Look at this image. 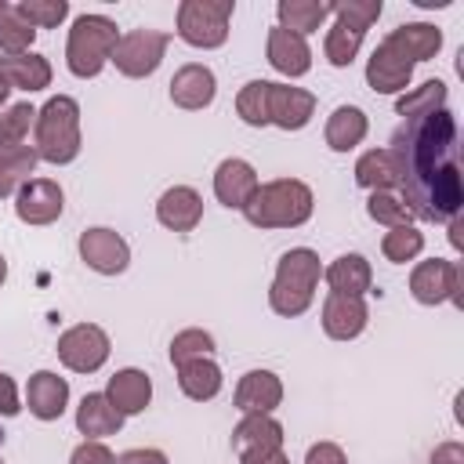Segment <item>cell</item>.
<instances>
[{
  "label": "cell",
  "instance_id": "obj_46",
  "mask_svg": "<svg viewBox=\"0 0 464 464\" xmlns=\"http://www.w3.org/2000/svg\"><path fill=\"white\" fill-rule=\"evenodd\" d=\"M431 464H464V450H460V442H442V446L431 453Z\"/></svg>",
  "mask_w": 464,
  "mask_h": 464
},
{
  "label": "cell",
  "instance_id": "obj_42",
  "mask_svg": "<svg viewBox=\"0 0 464 464\" xmlns=\"http://www.w3.org/2000/svg\"><path fill=\"white\" fill-rule=\"evenodd\" d=\"M304 464H348V457H344V450L337 442H315L308 450Z\"/></svg>",
  "mask_w": 464,
  "mask_h": 464
},
{
  "label": "cell",
  "instance_id": "obj_3",
  "mask_svg": "<svg viewBox=\"0 0 464 464\" xmlns=\"http://www.w3.org/2000/svg\"><path fill=\"white\" fill-rule=\"evenodd\" d=\"M33 149L40 160L47 163H72L80 156V105L69 94H54L44 102V109H36V123H33Z\"/></svg>",
  "mask_w": 464,
  "mask_h": 464
},
{
  "label": "cell",
  "instance_id": "obj_10",
  "mask_svg": "<svg viewBox=\"0 0 464 464\" xmlns=\"http://www.w3.org/2000/svg\"><path fill=\"white\" fill-rule=\"evenodd\" d=\"M410 294L420 304H442V301L460 304V268L453 261H442V257L420 261L410 276Z\"/></svg>",
  "mask_w": 464,
  "mask_h": 464
},
{
  "label": "cell",
  "instance_id": "obj_4",
  "mask_svg": "<svg viewBox=\"0 0 464 464\" xmlns=\"http://www.w3.org/2000/svg\"><path fill=\"white\" fill-rule=\"evenodd\" d=\"M319 276H323V265H319V254L308 250V246H294L279 257V268H276V279H272V290H268V304L276 315H301L312 297H315V286H319Z\"/></svg>",
  "mask_w": 464,
  "mask_h": 464
},
{
  "label": "cell",
  "instance_id": "obj_27",
  "mask_svg": "<svg viewBox=\"0 0 464 464\" xmlns=\"http://www.w3.org/2000/svg\"><path fill=\"white\" fill-rule=\"evenodd\" d=\"M323 276L330 283V294H352V297H362L373 283V268L362 254H341Z\"/></svg>",
  "mask_w": 464,
  "mask_h": 464
},
{
  "label": "cell",
  "instance_id": "obj_21",
  "mask_svg": "<svg viewBox=\"0 0 464 464\" xmlns=\"http://www.w3.org/2000/svg\"><path fill=\"white\" fill-rule=\"evenodd\" d=\"M268 62L283 76H304L312 69V51H308L304 36H297L283 25H272L268 29Z\"/></svg>",
  "mask_w": 464,
  "mask_h": 464
},
{
  "label": "cell",
  "instance_id": "obj_2",
  "mask_svg": "<svg viewBox=\"0 0 464 464\" xmlns=\"http://www.w3.org/2000/svg\"><path fill=\"white\" fill-rule=\"evenodd\" d=\"M312 188L297 178H276L257 185L250 203L243 207L254 228H297L312 218Z\"/></svg>",
  "mask_w": 464,
  "mask_h": 464
},
{
  "label": "cell",
  "instance_id": "obj_33",
  "mask_svg": "<svg viewBox=\"0 0 464 464\" xmlns=\"http://www.w3.org/2000/svg\"><path fill=\"white\" fill-rule=\"evenodd\" d=\"M36 29L14 11V4H0V51L4 54H25Z\"/></svg>",
  "mask_w": 464,
  "mask_h": 464
},
{
  "label": "cell",
  "instance_id": "obj_6",
  "mask_svg": "<svg viewBox=\"0 0 464 464\" xmlns=\"http://www.w3.org/2000/svg\"><path fill=\"white\" fill-rule=\"evenodd\" d=\"M334 14H337V22L326 29L323 51H326L330 65L344 69L359 54L366 29L381 18V0H337L334 4Z\"/></svg>",
  "mask_w": 464,
  "mask_h": 464
},
{
  "label": "cell",
  "instance_id": "obj_48",
  "mask_svg": "<svg viewBox=\"0 0 464 464\" xmlns=\"http://www.w3.org/2000/svg\"><path fill=\"white\" fill-rule=\"evenodd\" d=\"M7 91H11V83H7V80H4V76H0V105H4V102H7Z\"/></svg>",
  "mask_w": 464,
  "mask_h": 464
},
{
  "label": "cell",
  "instance_id": "obj_37",
  "mask_svg": "<svg viewBox=\"0 0 464 464\" xmlns=\"http://www.w3.org/2000/svg\"><path fill=\"white\" fill-rule=\"evenodd\" d=\"M381 250H384V257H388V261H395V265H406V261H413V257L424 250V236H420L413 225H399V228L384 232V239H381Z\"/></svg>",
  "mask_w": 464,
  "mask_h": 464
},
{
  "label": "cell",
  "instance_id": "obj_19",
  "mask_svg": "<svg viewBox=\"0 0 464 464\" xmlns=\"http://www.w3.org/2000/svg\"><path fill=\"white\" fill-rule=\"evenodd\" d=\"M25 402H29V413L36 420H58L65 413V402H69L65 377L51 373V370H36L25 384Z\"/></svg>",
  "mask_w": 464,
  "mask_h": 464
},
{
  "label": "cell",
  "instance_id": "obj_18",
  "mask_svg": "<svg viewBox=\"0 0 464 464\" xmlns=\"http://www.w3.org/2000/svg\"><path fill=\"white\" fill-rule=\"evenodd\" d=\"M232 402L243 413H272L283 402V381L272 370H250L239 377Z\"/></svg>",
  "mask_w": 464,
  "mask_h": 464
},
{
  "label": "cell",
  "instance_id": "obj_28",
  "mask_svg": "<svg viewBox=\"0 0 464 464\" xmlns=\"http://www.w3.org/2000/svg\"><path fill=\"white\" fill-rule=\"evenodd\" d=\"M276 14H279V25L304 36L312 29H319L330 14H334V4L330 0H279L276 4Z\"/></svg>",
  "mask_w": 464,
  "mask_h": 464
},
{
  "label": "cell",
  "instance_id": "obj_47",
  "mask_svg": "<svg viewBox=\"0 0 464 464\" xmlns=\"http://www.w3.org/2000/svg\"><path fill=\"white\" fill-rule=\"evenodd\" d=\"M450 243H453V246H460V218H453V221H450Z\"/></svg>",
  "mask_w": 464,
  "mask_h": 464
},
{
  "label": "cell",
  "instance_id": "obj_25",
  "mask_svg": "<svg viewBox=\"0 0 464 464\" xmlns=\"http://www.w3.org/2000/svg\"><path fill=\"white\" fill-rule=\"evenodd\" d=\"M0 76L11 87L33 94V91H44L51 83V62L44 54H33V51H25V54H4L0 58Z\"/></svg>",
  "mask_w": 464,
  "mask_h": 464
},
{
  "label": "cell",
  "instance_id": "obj_39",
  "mask_svg": "<svg viewBox=\"0 0 464 464\" xmlns=\"http://www.w3.org/2000/svg\"><path fill=\"white\" fill-rule=\"evenodd\" d=\"M14 11H18L33 29H54V25L69 14V4H65V0H22V4H14Z\"/></svg>",
  "mask_w": 464,
  "mask_h": 464
},
{
  "label": "cell",
  "instance_id": "obj_7",
  "mask_svg": "<svg viewBox=\"0 0 464 464\" xmlns=\"http://www.w3.org/2000/svg\"><path fill=\"white\" fill-rule=\"evenodd\" d=\"M232 0H181L178 36L192 47H221L228 40Z\"/></svg>",
  "mask_w": 464,
  "mask_h": 464
},
{
  "label": "cell",
  "instance_id": "obj_14",
  "mask_svg": "<svg viewBox=\"0 0 464 464\" xmlns=\"http://www.w3.org/2000/svg\"><path fill=\"white\" fill-rule=\"evenodd\" d=\"M315 112V94L301 91V87H286V83H272L268 87V123L283 127V130H301Z\"/></svg>",
  "mask_w": 464,
  "mask_h": 464
},
{
  "label": "cell",
  "instance_id": "obj_49",
  "mask_svg": "<svg viewBox=\"0 0 464 464\" xmlns=\"http://www.w3.org/2000/svg\"><path fill=\"white\" fill-rule=\"evenodd\" d=\"M7 279V261H4V254H0V283Z\"/></svg>",
  "mask_w": 464,
  "mask_h": 464
},
{
  "label": "cell",
  "instance_id": "obj_22",
  "mask_svg": "<svg viewBox=\"0 0 464 464\" xmlns=\"http://www.w3.org/2000/svg\"><path fill=\"white\" fill-rule=\"evenodd\" d=\"M76 428L80 435L87 439H105V435H116L123 428V413L109 402L105 392H91L83 395V402L76 406Z\"/></svg>",
  "mask_w": 464,
  "mask_h": 464
},
{
  "label": "cell",
  "instance_id": "obj_24",
  "mask_svg": "<svg viewBox=\"0 0 464 464\" xmlns=\"http://www.w3.org/2000/svg\"><path fill=\"white\" fill-rule=\"evenodd\" d=\"M105 395H109V402H112L123 417H130V413H141V410L149 406V399H152V381H149L141 370H116V373L109 377Z\"/></svg>",
  "mask_w": 464,
  "mask_h": 464
},
{
  "label": "cell",
  "instance_id": "obj_38",
  "mask_svg": "<svg viewBox=\"0 0 464 464\" xmlns=\"http://www.w3.org/2000/svg\"><path fill=\"white\" fill-rule=\"evenodd\" d=\"M214 355V337L207 334V330H181V334H174V341H170V362L174 366H185V362H192V359H210Z\"/></svg>",
  "mask_w": 464,
  "mask_h": 464
},
{
  "label": "cell",
  "instance_id": "obj_36",
  "mask_svg": "<svg viewBox=\"0 0 464 464\" xmlns=\"http://www.w3.org/2000/svg\"><path fill=\"white\" fill-rule=\"evenodd\" d=\"M268 80H250L239 94H236V112L243 123L250 127H265L268 123Z\"/></svg>",
  "mask_w": 464,
  "mask_h": 464
},
{
  "label": "cell",
  "instance_id": "obj_26",
  "mask_svg": "<svg viewBox=\"0 0 464 464\" xmlns=\"http://www.w3.org/2000/svg\"><path fill=\"white\" fill-rule=\"evenodd\" d=\"M283 450V424L268 413H243V420L232 431V450Z\"/></svg>",
  "mask_w": 464,
  "mask_h": 464
},
{
  "label": "cell",
  "instance_id": "obj_23",
  "mask_svg": "<svg viewBox=\"0 0 464 464\" xmlns=\"http://www.w3.org/2000/svg\"><path fill=\"white\" fill-rule=\"evenodd\" d=\"M384 44H392L410 62H428L442 47V33L435 25H428V22H406V25H395L384 36Z\"/></svg>",
  "mask_w": 464,
  "mask_h": 464
},
{
  "label": "cell",
  "instance_id": "obj_44",
  "mask_svg": "<svg viewBox=\"0 0 464 464\" xmlns=\"http://www.w3.org/2000/svg\"><path fill=\"white\" fill-rule=\"evenodd\" d=\"M239 464H290L283 450H243L239 453Z\"/></svg>",
  "mask_w": 464,
  "mask_h": 464
},
{
  "label": "cell",
  "instance_id": "obj_16",
  "mask_svg": "<svg viewBox=\"0 0 464 464\" xmlns=\"http://www.w3.org/2000/svg\"><path fill=\"white\" fill-rule=\"evenodd\" d=\"M214 94H218V80H214V72H210L207 65H199V62H188V65H181V69L170 76V102L181 105V109H188V112L207 109V105L214 102Z\"/></svg>",
  "mask_w": 464,
  "mask_h": 464
},
{
  "label": "cell",
  "instance_id": "obj_40",
  "mask_svg": "<svg viewBox=\"0 0 464 464\" xmlns=\"http://www.w3.org/2000/svg\"><path fill=\"white\" fill-rule=\"evenodd\" d=\"M366 214L377 221V225H388V228H399V225H410V210L399 196L392 192H370L366 199Z\"/></svg>",
  "mask_w": 464,
  "mask_h": 464
},
{
  "label": "cell",
  "instance_id": "obj_41",
  "mask_svg": "<svg viewBox=\"0 0 464 464\" xmlns=\"http://www.w3.org/2000/svg\"><path fill=\"white\" fill-rule=\"evenodd\" d=\"M69 464H116V453H112L105 442H98V439H87L83 446H76V450H72Z\"/></svg>",
  "mask_w": 464,
  "mask_h": 464
},
{
  "label": "cell",
  "instance_id": "obj_50",
  "mask_svg": "<svg viewBox=\"0 0 464 464\" xmlns=\"http://www.w3.org/2000/svg\"><path fill=\"white\" fill-rule=\"evenodd\" d=\"M0 4H4V0H0Z\"/></svg>",
  "mask_w": 464,
  "mask_h": 464
},
{
  "label": "cell",
  "instance_id": "obj_45",
  "mask_svg": "<svg viewBox=\"0 0 464 464\" xmlns=\"http://www.w3.org/2000/svg\"><path fill=\"white\" fill-rule=\"evenodd\" d=\"M22 406H18V392H14V381L7 373H0V413L4 417H14Z\"/></svg>",
  "mask_w": 464,
  "mask_h": 464
},
{
  "label": "cell",
  "instance_id": "obj_8",
  "mask_svg": "<svg viewBox=\"0 0 464 464\" xmlns=\"http://www.w3.org/2000/svg\"><path fill=\"white\" fill-rule=\"evenodd\" d=\"M170 36L160 33V29H130L120 36L116 51L109 62H116V69L130 80H141V76H152L163 62V51H167Z\"/></svg>",
  "mask_w": 464,
  "mask_h": 464
},
{
  "label": "cell",
  "instance_id": "obj_31",
  "mask_svg": "<svg viewBox=\"0 0 464 464\" xmlns=\"http://www.w3.org/2000/svg\"><path fill=\"white\" fill-rule=\"evenodd\" d=\"M178 384H181V392L188 399L207 402V399H214L221 392V370H218L214 359H192V362L178 366Z\"/></svg>",
  "mask_w": 464,
  "mask_h": 464
},
{
  "label": "cell",
  "instance_id": "obj_17",
  "mask_svg": "<svg viewBox=\"0 0 464 464\" xmlns=\"http://www.w3.org/2000/svg\"><path fill=\"white\" fill-rule=\"evenodd\" d=\"M257 174H254V167L246 163V160H221L218 163V170H214V196H218V203H225V207H232V210H243L246 203H250V196L257 192Z\"/></svg>",
  "mask_w": 464,
  "mask_h": 464
},
{
  "label": "cell",
  "instance_id": "obj_20",
  "mask_svg": "<svg viewBox=\"0 0 464 464\" xmlns=\"http://www.w3.org/2000/svg\"><path fill=\"white\" fill-rule=\"evenodd\" d=\"M156 218H160V225L170 228V232H192V228L199 225V218H203V199H199L196 188L174 185V188H167V192L160 196Z\"/></svg>",
  "mask_w": 464,
  "mask_h": 464
},
{
  "label": "cell",
  "instance_id": "obj_35",
  "mask_svg": "<svg viewBox=\"0 0 464 464\" xmlns=\"http://www.w3.org/2000/svg\"><path fill=\"white\" fill-rule=\"evenodd\" d=\"M33 123H36V109L29 102H18V105L4 109L0 112V152L18 149L25 141V134H29Z\"/></svg>",
  "mask_w": 464,
  "mask_h": 464
},
{
  "label": "cell",
  "instance_id": "obj_12",
  "mask_svg": "<svg viewBox=\"0 0 464 464\" xmlns=\"http://www.w3.org/2000/svg\"><path fill=\"white\" fill-rule=\"evenodd\" d=\"M62 207H65V196H62L58 181H51V178H29L18 188V199H14V214L25 225H51V221H58Z\"/></svg>",
  "mask_w": 464,
  "mask_h": 464
},
{
  "label": "cell",
  "instance_id": "obj_11",
  "mask_svg": "<svg viewBox=\"0 0 464 464\" xmlns=\"http://www.w3.org/2000/svg\"><path fill=\"white\" fill-rule=\"evenodd\" d=\"M80 257L87 261V268L102 276H120L130 265V246L112 228H87L80 236Z\"/></svg>",
  "mask_w": 464,
  "mask_h": 464
},
{
  "label": "cell",
  "instance_id": "obj_29",
  "mask_svg": "<svg viewBox=\"0 0 464 464\" xmlns=\"http://www.w3.org/2000/svg\"><path fill=\"white\" fill-rule=\"evenodd\" d=\"M366 112L362 109H355V105H337L334 112H330V120H326V145L334 149V152H348V149H355L362 138H366Z\"/></svg>",
  "mask_w": 464,
  "mask_h": 464
},
{
  "label": "cell",
  "instance_id": "obj_15",
  "mask_svg": "<svg viewBox=\"0 0 464 464\" xmlns=\"http://www.w3.org/2000/svg\"><path fill=\"white\" fill-rule=\"evenodd\" d=\"M410 72H413V62L402 58L392 44H377L370 62H366V83L377 91V94H395V91H406L410 83Z\"/></svg>",
  "mask_w": 464,
  "mask_h": 464
},
{
  "label": "cell",
  "instance_id": "obj_34",
  "mask_svg": "<svg viewBox=\"0 0 464 464\" xmlns=\"http://www.w3.org/2000/svg\"><path fill=\"white\" fill-rule=\"evenodd\" d=\"M399 116H424V112H435V109H446V83L442 80H428L413 91H406L399 102H395Z\"/></svg>",
  "mask_w": 464,
  "mask_h": 464
},
{
  "label": "cell",
  "instance_id": "obj_43",
  "mask_svg": "<svg viewBox=\"0 0 464 464\" xmlns=\"http://www.w3.org/2000/svg\"><path fill=\"white\" fill-rule=\"evenodd\" d=\"M116 464H167V453L163 450H123Z\"/></svg>",
  "mask_w": 464,
  "mask_h": 464
},
{
  "label": "cell",
  "instance_id": "obj_13",
  "mask_svg": "<svg viewBox=\"0 0 464 464\" xmlns=\"http://www.w3.org/2000/svg\"><path fill=\"white\" fill-rule=\"evenodd\" d=\"M366 319H370V308L362 297H352V294H326L323 301V330L326 337L334 341H352L366 330Z\"/></svg>",
  "mask_w": 464,
  "mask_h": 464
},
{
  "label": "cell",
  "instance_id": "obj_51",
  "mask_svg": "<svg viewBox=\"0 0 464 464\" xmlns=\"http://www.w3.org/2000/svg\"><path fill=\"white\" fill-rule=\"evenodd\" d=\"M0 464H4V460H0Z\"/></svg>",
  "mask_w": 464,
  "mask_h": 464
},
{
  "label": "cell",
  "instance_id": "obj_5",
  "mask_svg": "<svg viewBox=\"0 0 464 464\" xmlns=\"http://www.w3.org/2000/svg\"><path fill=\"white\" fill-rule=\"evenodd\" d=\"M120 44V29L112 18L105 14H80L69 29V44H65V62L69 72L80 80H91L105 69V62L112 58Z\"/></svg>",
  "mask_w": 464,
  "mask_h": 464
},
{
  "label": "cell",
  "instance_id": "obj_9",
  "mask_svg": "<svg viewBox=\"0 0 464 464\" xmlns=\"http://www.w3.org/2000/svg\"><path fill=\"white\" fill-rule=\"evenodd\" d=\"M58 359L76 373H94L109 359V334L94 323L69 326L58 337Z\"/></svg>",
  "mask_w": 464,
  "mask_h": 464
},
{
  "label": "cell",
  "instance_id": "obj_30",
  "mask_svg": "<svg viewBox=\"0 0 464 464\" xmlns=\"http://www.w3.org/2000/svg\"><path fill=\"white\" fill-rule=\"evenodd\" d=\"M355 181L370 192H388L392 185H399V167H395V156L388 149H370L359 156L355 163Z\"/></svg>",
  "mask_w": 464,
  "mask_h": 464
},
{
  "label": "cell",
  "instance_id": "obj_1",
  "mask_svg": "<svg viewBox=\"0 0 464 464\" xmlns=\"http://www.w3.org/2000/svg\"><path fill=\"white\" fill-rule=\"evenodd\" d=\"M388 152L395 156L402 203L410 214L435 225L460 218V145L457 120L450 109L402 120L392 134Z\"/></svg>",
  "mask_w": 464,
  "mask_h": 464
},
{
  "label": "cell",
  "instance_id": "obj_32",
  "mask_svg": "<svg viewBox=\"0 0 464 464\" xmlns=\"http://www.w3.org/2000/svg\"><path fill=\"white\" fill-rule=\"evenodd\" d=\"M36 160L40 156H36L33 145H18L11 152H0V199L14 196L29 181V174L36 170Z\"/></svg>",
  "mask_w": 464,
  "mask_h": 464
}]
</instances>
